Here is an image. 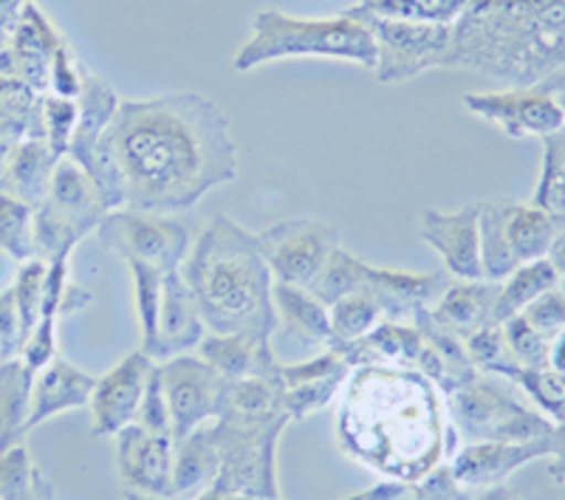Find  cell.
I'll list each match as a JSON object with an SVG mask.
<instances>
[{"mask_svg":"<svg viewBox=\"0 0 565 500\" xmlns=\"http://www.w3.org/2000/svg\"><path fill=\"white\" fill-rule=\"evenodd\" d=\"M114 210L173 215L238 175L230 119L199 91L119 99L99 150Z\"/></svg>","mask_w":565,"mask_h":500,"instance_id":"cell-1","label":"cell"},{"mask_svg":"<svg viewBox=\"0 0 565 500\" xmlns=\"http://www.w3.org/2000/svg\"><path fill=\"white\" fill-rule=\"evenodd\" d=\"M334 442L380 481H424L450 461L458 433L441 387L413 368H351L340 391Z\"/></svg>","mask_w":565,"mask_h":500,"instance_id":"cell-2","label":"cell"},{"mask_svg":"<svg viewBox=\"0 0 565 500\" xmlns=\"http://www.w3.org/2000/svg\"><path fill=\"white\" fill-rule=\"evenodd\" d=\"M565 65V0H472L452 23L447 68L532 88Z\"/></svg>","mask_w":565,"mask_h":500,"instance_id":"cell-3","label":"cell"},{"mask_svg":"<svg viewBox=\"0 0 565 500\" xmlns=\"http://www.w3.org/2000/svg\"><path fill=\"white\" fill-rule=\"evenodd\" d=\"M181 275L193 291L206 331L271 340L275 277L257 232H249L230 215H212L193 237Z\"/></svg>","mask_w":565,"mask_h":500,"instance_id":"cell-4","label":"cell"},{"mask_svg":"<svg viewBox=\"0 0 565 500\" xmlns=\"http://www.w3.org/2000/svg\"><path fill=\"white\" fill-rule=\"evenodd\" d=\"M300 57L340 60L373 71L376 43L365 20L348 9L337 18H295L277 9H264L252 20L249 38L238 49L232 65L235 71H252L277 60Z\"/></svg>","mask_w":565,"mask_h":500,"instance_id":"cell-5","label":"cell"},{"mask_svg":"<svg viewBox=\"0 0 565 500\" xmlns=\"http://www.w3.org/2000/svg\"><path fill=\"white\" fill-rule=\"evenodd\" d=\"M204 427L218 458V472L206 492L280 500L277 444L289 427L286 413H271V416L221 413Z\"/></svg>","mask_w":565,"mask_h":500,"instance_id":"cell-6","label":"cell"},{"mask_svg":"<svg viewBox=\"0 0 565 500\" xmlns=\"http://www.w3.org/2000/svg\"><path fill=\"white\" fill-rule=\"evenodd\" d=\"M452 430L463 442H532L552 436L554 424L512 379L481 373L444 393Z\"/></svg>","mask_w":565,"mask_h":500,"instance_id":"cell-7","label":"cell"},{"mask_svg":"<svg viewBox=\"0 0 565 500\" xmlns=\"http://www.w3.org/2000/svg\"><path fill=\"white\" fill-rule=\"evenodd\" d=\"M450 280L452 277L447 272H402L373 266L365 257L348 252L345 246H337L309 291L317 300L331 306L348 291L365 289L385 306L387 320H413L416 311L430 308L441 297Z\"/></svg>","mask_w":565,"mask_h":500,"instance_id":"cell-8","label":"cell"},{"mask_svg":"<svg viewBox=\"0 0 565 500\" xmlns=\"http://www.w3.org/2000/svg\"><path fill=\"white\" fill-rule=\"evenodd\" d=\"M110 210L114 206L105 199L103 187L77 161L63 156L49 193L34 206V252L45 264L54 257H71L74 246L97 232Z\"/></svg>","mask_w":565,"mask_h":500,"instance_id":"cell-9","label":"cell"},{"mask_svg":"<svg viewBox=\"0 0 565 500\" xmlns=\"http://www.w3.org/2000/svg\"><path fill=\"white\" fill-rule=\"evenodd\" d=\"M478 232H481L483 280L501 283L518 266L543 260L559 230V215L534 201L487 199L478 201Z\"/></svg>","mask_w":565,"mask_h":500,"instance_id":"cell-10","label":"cell"},{"mask_svg":"<svg viewBox=\"0 0 565 500\" xmlns=\"http://www.w3.org/2000/svg\"><path fill=\"white\" fill-rule=\"evenodd\" d=\"M371 29L376 43V65L373 74L385 85L407 83L430 68H447L450 63L452 26H430V23H405L387 20L376 14H365L360 9H348Z\"/></svg>","mask_w":565,"mask_h":500,"instance_id":"cell-11","label":"cell"},{"mask_svg":"<svg viewBox=\"0 0 565 500\" xmlns=\"http://www.w3.org/2000/svg\"><path fill=\"white\" fill-rule=\"evenodd\" d=\"M105 249L116 252L125 264L175 272L184 264L193 235L170 215H150L136 210H110L97 230Z\"/></svg>","mask_w":565,"mask_h":500,"instance_id":"cell-12","label":"cell"},{"mask_svg":"<svg viewBox=\"0 0 565 500\" xmlns=\"http://www.w3.org/2000/svg\"><path fill=\"white\" fill-rule=\"evenodd\" d=\"M275 283L309 289L340 244V232L326 221L291 219L257 232Z\"/></svg>","mask_w":565,"mask_h":500,"instance_id":"cell-13","label":"cell"},{"mask_svg":"<svg viewBox=\"0 0 565 500\" xmlns=\"http://www.w3.org/2000/svg\"><path fill=\"white\" fill-rule=\"evenodd\" d=\"M156 376L168 402L173 438L193 433L201 424L218 418L226 379L199 353H181L156 362Z\"/></svg>","mask_w":565,"mask_h":500,"instance_id":"cell-14","label":"cell"},{"mask_svg":"<svg viewBox=\"0 0 565 500\" xmlns=\"http://www.w3.org/2000/svg\"><path fill=\"white\" fill-rule=\"evenodd\" d=\"M173 449L175 438L170 427H148L130 422L114 436L116 478L122 492L170 498L173 489Z\"/></svg>","mask_w":565,"mask_h":500,"instance_id":"cell-15","label":"cell"},{"mask_svg":"<svg viewBox=\"0 0 565 500\" xmlns=\"http://www.w3.org/2000/svg\"><path fill=\"white\" fill-rule=\"evenodd\" d=\"M463 108L483 123L494 125L509 139H548L565 125V110L552 94L532 85V88H503L467 94Z\"/></svg>","mask_w":565,"mask_h":500,"instance_id":"cell-16","label":"cell"},{"mask_svg":"<svg viewBox=\"0 0 565 500\" xmlns=\"http://www.w3.org/2000/svg\"><path fill=\"white\" fill-rule=\"evenodd\" d=\"M153 371L156 362L141 348H136V351L125 353L110 371L97 376V385H94L88 402L90 436L114 438L134 422Z\"/></svg>","mask_w":565,"mask_h":500,"instance_id":"cell-17","label":"cell"},{"mask_svg":"<svg viewBox=\"0 0 565 500\" xmlns=\"http://www.w3.org/2000/svg\"><path fill=\"white\" fill-rule=\"evenodd\" d=\"M206 326L201 320V311L195 306V297L186 286L181 269L170 272L161 283L159 302H156L153 322L141 337V351L153 362H164L170 357H181L199 348L204 340Z\"/></svg>","mask_w":565,"mask_h":500,"instance_id":"cell-18","label":"cell"},{"mask_svg":"<svg viewBox=\"0 0 565 500\" xmlns=\"http://www.w3.org/2000/svg\"><path fill=\"white\" fill-rule=\"evenodd\" d=\"M481 206L463 204L458 210L427 206L418 221V235L438 257L452 280H483L481 232H478Z\"/></svg>","mask_w":565,"mask_h":500,"instance_id":"cell-19","label":"cell"},{"mask_svg":"<svg viewBox=\"0 0 565 500\" xmlns=\"http://www.w3.org/2000/svg\"><path fill=\"white\" fill-rule=\"evenodd\" d=\"M548 456H552V436L532 438V442H467L452 453L447 469L461 487H501L518 469Z\"/></svg>","mask_w":565,"mask_h":500,"instance_id":"cell-20","label":"cell"},{"mask_svg":"<svg viewBox=\"0 0 565 500\" xmlns=\"http://www.w3.org/2000/svg\"><path fill=\"white\" fill-rule=\"evenodd\" d=\"M63 45V38L54 32L45 14L29 3L9 32V43L0 49V74L23 79L38 94H49L52 63Z\"/></svg>","mask_w":565,"mask_h":500,"instance_id":"cell-21","label":"cell"},{"mask_svg":"<svg viewBox=\"0 0 565 500\" xmlns=\"http://www.w3.org/2000/svg\"><path fill=\"white\" fill-rule=\"evenodd\" d=\"M119 94L110 88L105 79L94 77L85 71L83 88L77 94V125L68 141V159L77 161L85 173L99 184L103 164H99V150H103V136L108 130L114 110L119 105Z\"/></svg>","mask_w":565,"mask_h":500,"instance_id":"cell-22","label":"cell"},{"mask_svg":"<svg viewBox=\"0 0 565 500\" xmlns=\"http://www.w3.org/2000/svg\"><path fill=\"white\" fill-rule=\"evenodd\" d=\"M94 385H97L94 373L83 371V368L65 360L63 353H57L49 365L34 373L32 411H29L26 430L32 433L34 427L60 416V413L88 407Z\"/></svg>","mask_w":565,"mask_h":500,"instance_id":"cell-23","label":"cell"},{"mask_svg":"<svg viewBox=\"0 0 565 500\" xmlns=\"http://www.w3.org/2000/svg\"><path fill=\"white\" fill-rule=\"evenodd\" d=\"M494 295H498V283L492 280H450L441 297L427 308V315L444 331L467 340L469 333L494 326Z\"/></svg>","mask_w":565,"mask_h":500,"instance_id":"cell-24","label":"cell"},{"mask_svg":"<svg viewBox=\"0 0 565 500\" xmlns=\"http://www.w3.org/2000/svg\"><path fill=\"white\" fill-rule=\"evenodd\" d=\"M503 376L512 379L532 398L534 407L554 424L548 475L554 483L565 487V373L548 368H509Z\"/></svg>","mask_w":565,"mask_h":500,"instance_id":"cell-25","label":"cell"},{"mask_svg":"<svg viewBox=\"0 0 565 500\" xmlns=\"http://www.w3.org/2000/svg\"><path fill=\"white\" fill-rule=\"evenodd\" d=\"M342 500H523L521 492H514L509 483L501 487H461L450 475L447 464L438 467L436 472L427 475L424 481L405 483V481H376L373 487L353 492Z\"/></svg>","mask_w":565,"mask_h":500,"instance_id":"cell-26","label":"cell"},{"mask_svg":"<svg viewBox=\"0 0 565 500\" xmlns=\"http://www.w3.org/2000/svg\"><path fill=\"white\" fill-rule=\"evenodd\" d=\"M195 353L224 379H271L277 365L269 340H255L246 333L206 331Z\"/></svg>","mask_w":565,"mask_h":500,"instance_id":"cell-27","label":"cell"},{"mask_svg":"<svg viewBox=\"0 0 565 500\" xmlns=\"http://www.w3.org/2000/svg\"><path fill=\"white\" fill-rule=\"evenodd\" d=\"M271 306H275V331L280 328L286 337H291L300 345L320 348V351L328 348V340H331L328 306L317 300L309 289L275 283L271 286Z\"/></svg>","mask_w":565,"mask_h":500,"instance_id":"cell-28","label":"cell"},{"mask_svg":"<svg viewBox=\"0 0 565 500\" xmlns=\"http://www.w3.org/2000/svg\"><path fill=\"white\" fill-rule=\"evenodd\" d=\"M34 373L20 357L0 360V453L26 438Z\"/></svg>","mask_w":565,"mask_h":500,"instance_id":"cell-29","label":"cell"},{"mask_svg":"<svg viewBox=\"0 0 565 500\" xmlns=\"http://www.w3.org/2000/svg\"><path fill=\"white\" fill-rule=\"evenodd\" d=\"M57 164L60 159L43 139H23L12 164H9V170L0 179V190H7L14 199L38 206L43 195L49 193V184H52Z\"/></svg>","mask_w":565,"mask_h":500,"instance_id":"cell-30","label":"cell"},{"mask_svg":"<svg viewBox=\"0 0 565 500\" xmlns=\"http://www.w3.org/2000/svg\"><path fill=\"white\" fill-rule=\"evenodd\" d=\"M559 275L548 257L543 260H534V264H523L512 272L509 277H503L498 283V295H494V311L492 320L494 326H503L507 320L518 317L526 306H532L540 295L557 289Z\"/></svg>","mask_w":565,"mask_h":500,"instance_id":"cell-31","label":"cell"},{"mask_svg":"<svg viewBox=\"0 0 565 500\" xmlns=\"http://www.w3.org/2000/svg\"><path fill=\"white\" fill-rule=\"evenodd\" d=\"M328 320H331L328 348H340L367 337L373 328L387 320V311L371 291L353 289L328 306Z\"/></svg>","mask_w":565,"mask_h":500,"instance_id":"cell-32","label":"cell"},{"mask_svg":"<svg viewBox=\"0 0 565 500\" xmlns=\"http://www.w3.org/2000/svg\"><path fill=\"white\" fill-rule=\"evenodd\" d=\"M472 0H360L353 9L387 20L405 23H430V26H452Z\"/></svg>","mask_w":565,"mask_h":500,"instance_id":"cell-33","label":"cell"},{"mask_svg":"<svg viewBox=\"0 0 565 500\" xmlns=\"http://www.w3.org/2000/svg\"><path fill=\"white\" fill-rule=\"evenodd\" d=\"M0 252L14 260H32L34 252V206L0 190Z\"/></svg>","mask_w":565,"mask_h":500,"instance_id":"cell-34","label":"cell"},{"mask_svg":"<svg viewBox=\"0 0 565 500\" xmlns=\"http://www.w3.org/2000/svg\"><path fill=\"white\" fill-rule=\"evenodd\" d=\"M532 201L565 219V125L543 139V161Z\"/></svg>","mask_w":565,"mask_h":500,"instance_id":"cell-35","label":"cell"},{"mask_svg":"<svg viewBox=\"0 0 565 500\" xmlns=\"http://www.w3.org/2000/svg\"><path fill=\"white\" fill-rule=\"evenodd\" d=\"M74 125H77V99L43 94V141L57 159L68 153Z\"/></svg>","mask_w":565,"mask_h":500,"instance_id":"cell-36","label":"cell"},{"mask_svg":"<svg viewBox=\"0 0 565 500\" xmlns=\"http://www.w3.org/2000/svg\"><path fill=\"white\" fill-rule=\"evenodd\" d=\"M518 317H523L529 328L546 342L554 340V333L565 326V291L552 289L546 295H540L532 306H526Z\"/></svg>","mask_w":565,"mask_h":500,"instance_id":"cell-37","label":"cell"},{"mask_svg":"<svg viewBox=\"0 0 565 500\" xmlns=\"http://www.w3.org/2000/svg\"><path fill=\"white\" fill-rule=\"evenodd\" d=\"M20 348H23V322H20L14 291L7 289L0 295V360L20 357Z\"/></svg>","mask_w":565,"mask_h":500,"instance_id":"cell-38","label":"cell"},{"mask_svg":"<svg viewBox=\"0 0 565 500\" xmlns=\"http://www.w3.org/2000/svg\"><path fill=\"white\" fill-rule=\"evenodd\" d=\"M29 139V130L18 123H0V179L12 164L14 153H18L20 141Z\"/></svg>","mask_w":565,"mask_h":500,"instance_id":"cell-39","label":"cell"},{"mask_svg":"<svg viewBox=\"0 0 565 500\" xmlns=\"http://www.w3.org/2000/svg\"><path fill=\"white\" fill-rule=\"evenodd\" d=\"M32 0H0V34H9L18 23L20 12L29 7Z\"/></svg>","mask_w":565,"mask_h":500,"instance_id":"cell-40","label":"cell"},{"mask_svg":"<svg viewBox=\"0 0 565 500\" xmlns=\"http://www.w3.org/2000/svg\"><path fill=\"white\" fill-rule=\"evenodd\" d=\"M546 368L548 371L565 373V326L554 333V340L548 342V353H546Z\"/></svg>","mask_w":565,"mask_h":500,"instance_id":"cell-41","label":"cell"},{"mask_svg":"<svg viewBox=\"0 0 565 500\" xmlns=\"http://www.w3.org/2000/svg\"><path fill=\"white\" fill-rule=\"evenodd\" d=\"M546 257H548V264L557 269L559 283H563L565 280V219L559 221V230H557V235H554L552 249H548Z\"/></svg>","mask_w":565,"mask_h":500,"instance_id":"cell-42","label":"cell"},{"mask_svg":"<svg viewBox=\"0 0 565 500\" xmlns=\"http://www.w3.org/2000/svg\"><path fill=\"white\" fill-rule=\"evenodd\" d=\"M125 500H269V498H249V494H226V492H201L195 494V498H150V494L125 492Z\"/></svg>","mask_w":565,"mask_h":500,"instance_id":"cell-43","label":"cell"},{"mask_svg":"<svg viewBox=\"0 0 565 500\" xmlns=\"http://www.w3.org/2000/svg\"><path fill=\"white\" fill-rule=\"evenodd\" d=\"M537 85L546 91V94H552V97L557 99L559 108L565 110V65H563V68L554 71V74H548V77L543 79V83H537Z\"/></svg>","mask_w":565,"mask_h":500,"instance_id":"cell-44","label":"cell"},{"mask_svg":"<svg viewBox=\"0 0 565 500\" xmlns=\"http://www.w3.org/2000/svg\"><path fill=\"white\" fill-rule=\"evenodd\" d=\"M40 500H54V487H52V481H49V478L43 481V492H40Z\"/></svg>","mask_w":565,"mask_h":500,"instance_id":"cell-45","label":"cell"},{"mask_svg":"<svg viewBox=\"0 0 565 500\" xmlns=\"http://www.w3.org/2000/svg\"><path fill=\"white\" fill-rule=\"evenodd\" d=\"M559 289H563V291H565V280H563V283H559Z\"/></svg>","mask_w":565,"mask_h":500,"instance_id":"cell-46","label":"cell"}]
</instances>
